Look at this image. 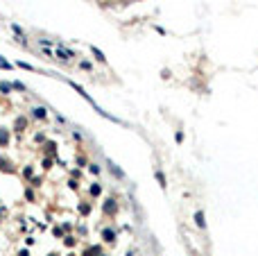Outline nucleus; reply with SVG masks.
<instances>
[{
  "label": "nucleus",
  "mask_w": 258,
  "mask_h": 256,
  "mask_svg": "<svg viewBox=\"0 0 258 256\" xmlns=\"http://www.w3.org/2000/svg\"><path fill=\"white\" fill-rule=\"evenodd\" d=\"M195 218H197V225H199L201 229H204V225H206V222H204V215H201V211H197V215H195Z\"/></svg>",
  "instance_id": "2"
},
{
  "label": "nucleus",
  "mask_w": 258,
  "mask_h": 256,
  "mask_svg": "<svg viewBox=\"0 0 258 256\" xmlns=\"http://www.w3.org/2000/svg\"><path fill=\"white\" fill-rule=\"evenodd\" d=\"M0 68H5V70H9V68H11V64H9V61H5V59H0Z\"/></svg>",
  "instance_id": "3"
},
{
  "label": "nucleus",
  "mask_w": 258,
  "mask_h": 256,
  "mask_svg": "<svg viewBox=\"0 0 258 256\" xmlns=\"http://www.w3.org/2000/svg\"><path fill=\"white\" fill-rule=\"evenodd\" d=\"M7 141H9V136L5 132H0V143H7Z\"/></svg>",
  "instance_id": "5"
},
{
  "label": "nucleus",
  "mask_w": 258,
  "mask_h": 256,
  "mask_svg": "<svg viewBox=\"0 0 258 256\" xmlns=\"http://www.w3.org/2000/svg\"><path fill=\"white\" fill-rule=\"evenodd\" d=\"M104 238L107 240H113V231H104Z\"/></svg>",
  "instance_id": "6"
},
{
  "label": "nucleus",
  "mask_w": 258,
  "mask_h": 256,
  "mask_svg": "<svg viewBox=\"0 0 258 256\" xmlns=\"http://www.w3.org/2000/svg\"><path fill=\"white\" fill-rule=\"evenodd\" d=\"M9 88H11V86H9V84H0V91H5V93H9Z\"/></svg>",
  "instance_id": "7"
},
{
  "label": "nucleus",
  "mask_w": 258,
  "mask_h": 256,
  "mask_svg": "<svg viewBox=\"0 0 258 256\" xmlns=\"http://www.w3.org/2000/svg\"><path fill=\"white\" fill-rule=\"evenodd\" d=\"M34 116L36 118H45V109H43V107H36L34 109Z\"/></svg>",
  "instance_id": "1"
},
{
  "label": "nucleus",
  "mask_w": 258,
  "mask_h": 256,
  "mask_svg": "<svg viewBox=\"0 0 258 256\" xmlns=\"http://www.w3.org/2000/svg\"><path fill=\"white\" fill-rule=\"evenodd\" d=\"M93 52H95V57H98L100 61H104V55H102V52H100V50H98V48H93Z\"/></svg>",
  "instance_id": "4"
}]
</instances>
